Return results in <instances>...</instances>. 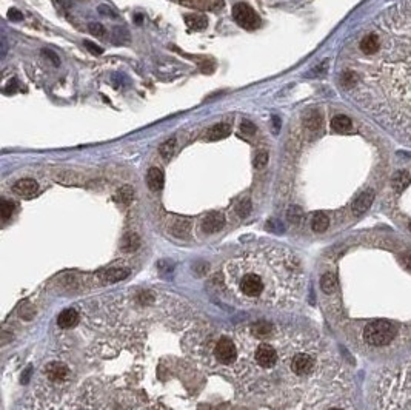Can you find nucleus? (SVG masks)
<instances>
[{
	"label": "nucleus",
	"mask_w": 411,
	"mask_h": 410,
	"mask_svg": "<svg viewBox=\"0 0 411 410\" xmlns=\"http://www.w3.org/2000/svg\"><path fill=\"white\" fill-rule=\"evenodd\" d=\"M331 128L336 131V133H345L351 128V120L348 116L345 114H338L333 117L331 120Z\"/></svg>",
	"instance_id": "nucleus-22"
},
{
	"label": "nucleus",
	"mask_w": 411,
	"mask_h": 410,
	"mask_svg": "<svg viewBox=\"0 0 411 410\" xmlns=\"http://www.w3.org/2000/svg\"><path fill=\"white\" fill-rule=\"evenodd\" d=\"M403 262H405V266L408 267V269H411V253H408V255H405L403 258Z\"/></svg>",
	"instance_id": "nucleus-39"
},
{
	"label": "nucleus",
	"mask_w": 411,
	"mask_h": 410,
	"mask_svg": "<svg viewBox=\"0 0 411 410\" xmlns=\"http://www.w3.org/2000/svg\"><path fill=\"white\" fill-rule=\"evenodd\" d=\"M85 48H87L90 53L96 54V56L104 54V48H102V46H99V45H96V43H93V42H90V40H87V42H85Z\"/></svg>",
	"instance_id": "nucleus-35"
},
{
	"label": "nucleus",
	"mask_w": 411,
	"mask_h": 410,
	"mask_svg": "<svg viewBox=\"0 0 411 410\" xmlns=\"http://www.w3.org/2000/svg\"><path fill=\"white\" fill-rule=\"evenodd\" d=\"M379 405L380 410H411V359L383 375Z\"/></svg>",
	"instance_id": "nucleus-5"
},
{
	"label": "nucleus",
	"mask_w": 411,
	"mask_h": 410,
	"mask_svg": "<svg viewBox=\"0 0 411 410\" xmlns=\"http://www.w3.org/2000/svg\"><path fill=\"white\" fill-rule=\"evenodd\" d=\"M8 19H10V20H22V19H23V14H22L20 11H17V10H10V13H8Z\"/></svg>",
	"instance_id": "nucleus-38"
},
{
	"label": "nucleus",
	"mask_w": 411,
	"mask_h": 410,
	"mask_svg": "<svg viewBox=\"0 0 411 410\" xmlns=\"http://www.w3.org/2000/svg\"><path fill=\"white\" fill-rule=\"evenodd\" d=\"M202 341L196 346L197 359L211 370L231 373L240 358V341L236 333H216L200 336Z\"/></svg>",
	"instance_id": "nucleus-4"
},
{
	"label": "nucleus",
	"mask_w": 411,
	"mask_h": 410,
	"mask_svg": "<svg viewBox=\"0 0 411 410\" xmlns=\"http://www.w3.org/2000/svg\"><path fill=\"white\" fill-rule=\"evenodd\" d=\"M176 151H177V139L176 137L167 139L165 142L160 145V148H159V153H160V156H162L163 160L173 159V156L176 154Z\"/></svg>",
	"instance_id": "nucleus-21"
},
{
	"label": "nucleus",
	"mask_w": 411,
	"mask_h": 410,
	"mask_svg": "<svg viewBox=\"0 0 411 410\" xmlns=\"http://www.w3.org/2000/svg\"><path fill=\"white\" fill-rule=\"evenodd\" d=\"M133 199H134V190H133V187H130V185H123V187H120V188L117 190V193H116V201L120 202V204H123V205L131 204Z\"/></svg>",
	"instance_id": "nucleus-25"
},
{
	"label": "nucleus",
	"mask_w": 411,
	"mask_h": 410,
	"mask_svg": "<svg viewBox=\"0 0 411 410\" xmlns=\"http://www.w3.org/2000/svg\"><path fill=\"white\" fill-rule=\"evenodd\" d=\"M287 219H288L291 224L299 225V224L302 222V219H303V213H302V210H300L299 207L293 205V207H290L288 211H287Z\"/></svg>",
	"instance_id": "nucleus-30"
},
{
	"label": "nucleus",
	"mask_w": 411,
	"mask_h": 410,
	"mask_svg": "<svg viewBox=\"0 0 411 410\" xmlns=\"http://www.w3.org/2000/svg\"><path fill=\"white\" fill-rule=\"evenodd\" d=\"M42 54L45 56V57H48V59H51L53 60V63L57 66L59 63H60V59H59V56L54 53V51H51V50H48V48H45V50H42Z\"/></svg>",
	"instance_id": "nucleus-36"
},
{
	"label": "nucleus",
	"mask_w": 411,
	"mask_h": 410,
	"mask_svg": "<svg viewBox=\"0 0 411 410\" xmlns=\"http://www.w3.org/2000/svg\"><path fill=\"white\" fill-rule=\"evenodd\" d=\"M139 245H140V239L136 233H128L125 234L123 240H122V249L125 252H134L139 249Z\"/></svg>",
	"instance_id": "nucleus-26"
},
{
	"label": "nucleus",
	"mask_w": 411,
	"mask_h": 410,
	"mask_svg": "<svg viewBox=\"0 0 411 410\" xmlns=\"http://www.w3.org/2000/svg\"><path fill=\"white\" fill-rule=\"evenodd\" d=\"M104 276H105V279L108 282H117V281H122L123 278L128 276V270H125V269H111Z\"/></svg>",
	"instance_id": "nucleus-28"
},
{
	"label": "nucleus",
	"mask_w": 411,
	"mask_h": 410,
	"mask_svg": "<svg viewBox=\"0 0 411 410\" xmlns=\"http://www.w3.org/2000/svg\"><path fill=\"white\" fill-rule=\"evenodd\" d=\"M191 231V222L188 219L176 218L170 224V233L174 234L176 237H187Z\"/></svg>",
	"instance_id": "nucleus-17"
},
{
	"label": "nucleus",
	"mask_w": 411,
	"mask_h": 410,
	"mask_svg": "<svg viewBox=\"0 0 411 410\" xmlns=\"http://www.w3.org/2000/svg\"><path fill=\"white\" fill-rule=\"evenodd\" d=\"M88 31L93 34V36H97V37H104L105 36V28H104V25L102 23H97V22H91L90 25H88Z\"/></svg>",
	"instance_id": "nucleus-33"
},
{
	"label": "nucleus",
	"mask_w": 411,
	"mask_h": 410,
	"mask_svg": "<svg viewBox=\"0 0 411 410\" xmlns=\"http://www.w3.org/2000/svg\"><path fill=\"white\" fill-rule=\"evenodd\" d=\"M256 131H258V128H256V125L251 122V120H243L242 122V125H240V134L242 136H248V137H251V136H254L256 134Z\"/></svg>",
	"instance_id": "nucleus-32"
},
{
	"label": "nucleus",
	"mask_w": 411,
	"mask_h": 410,
	"mask_svg": "<svg viewBox=\"0 0 411 410\" xmlns=\"http://www.w3.org/2000/svg\"><path fill=\"white\" fill-rule=\"evenodd\" d=\"M409 231H411V222H409Z\"/></svg>",
	"instance_id": "nucleus-40"
},
{
	"label": "nucleus",
	"mask_w": 411,
	"mask_h": 410,
	"mask_svg": "<svg viewBox=\"0 0 411 410\" xmlns=\"http://www.w3.org/2000/svg\"><path fill=\"white\" fill-rule=\"evenodd\" d=\"M336 287H338V281H336V276L333 273H325L320 278V288L325 293L330 295V293L336 292Z\"/></svg>",
	"instance_id": "nucleus-24"
},
{
	"label": "nucleus",
	"mask_w": 411,
	"mask_h": 410,
	"mask_svg": "<svg viewBox=\"0 0 411 410\" xmlns=\"http://www.w3.org/2000/svg\"><path fill=\"white\" fill-rule=\"evenodd\" d=\"M394 327L390 322L385 321H376L371 322L365 327L364 330V340L370 344V346H385L388 344L393 338H394Z\"/></svg>",
	"instance_id": "nucleus-7"
},
{
	"label": "nucleus",
	"mask_w": 411,
	"mask_h": 410,
	"mask_svg": "<svg viewBox=\"0 0 411 410\" xmlns=\"http://www.w3.org/2000/svg\"><path fill=\"white\" fill-rule=\"evenodd\" d=\"M322 125H323V117L317 110H310L303 114V127L306 133L317 136L322 131Z\"/></svg>",
	"instance_id": "nucleus-11"
},
{
	"label": "nucleus",
	"mask_w": 411,
	"mask_h": 410,
	"mask_svg": "<svg viewBox=\"0 0 411 410\" xmlns=\"http://www.w3.org/2000/svg\"><path fill=\"white\" fill-rule=\"evenodd\" d=\"M236 211H237V214H239L240 218H246V216L250 214V211H251V201H250V199H242V201L237 204Z\"/></svg>",
	"instance_id": "nucleus-31"
},
{
	"label": "nucleus",
	"mask_w": 411,
	"mask_h": 410,
	"mask_svg": "<svg viewBox=\"0 0 411 410\" xmlns=\"http://www.w3.org/2000/svg\"><path fill=\"white\" fill-rule=\"evenodd\" d=\"M163 182H165V176H163V172L157 167H152L148 170L146 173V185L149 187V190L152 191H160L163 188Z\"/></svg>",
	"instance_id": "nucleus-14"
},
{
	"label": "nucleus",
	"mask_w": 411,
	"mask_h": 410,
	"mask_svg": "<svg viewBox=\"0 0 411 410\" xmlns=\"http://www.w3.org/2000/svg\"><path fill=\"white\" fill-rule=\"evenodd\" d=\"M14 213V204L11 201L2 199L0 202V216H2V221H8Z\"/></svg>",
	"instance_id": "nucleus-29"
},
{
	"label": "nucleus",
	"mask_w": 411,
	"mask_h": 410,
	"mask_svg": "<svg viewBox=\"0 0 411 410\" xmlns=\"http://www.w3.org/2000/svg\"><path fill=\"white\" fill-rule=\"evenodd\" d=\"M303 272L287 249L265 245L229 259L222 270L223 293L234 302L253 308H280L300 296Z\"/></svg>",
	"instance_id": "nucleus-2"
},
{
	"label": "nucleus",
	"mask_w": 411,
	"mask_h": 410,
	"mask_svg": "<svg viewBox=\"0 0 411 410\" xmlns=\"http://www.w3.org/2000/svg\"><path fill=\"white\" fill-rule=\"evenodd\" d=\"M223 225H225V216L219 211L208 213L202 219V230L205 233H217L223 228Z\"/></svg>",
	"instance_id": "nucleus-12"
},
{
	"label": "nucleus",
	"mask_w": 411,
	"mask_h": 410,
	"mask_svg": "<svg viewBox=\"0 0 411 410\" xmlns=\"http://www.w3.org/2000/svg\"><path fill=\"white\" fill-rule=\"evenodd\" d=\"M277 344L280 352L277 376L285 385L296 389L316 385L333 367L330 353L314 336L279 327Z\"/></svg>",
	"instance_id": "nucleus-3"
},
{
	"label": "nucleus",
	"mask_w": 411,
	"mask_h": 410,
	"mask_svg": "<svg viewBox=\"0 0 411 410\" xmlns=\"http://www.w3.org/2000/svg\"><path fill=\"white\" fill-rule=\"evenodd\" d=\"M79 318L80 316H79V311L75 308H66L59 315L57 322L62 329H69V327H74L79 322Z\"/></svg>",
	"instance_id": "nucleus-18"
},
{
	"label": "nucleus",
	"mask_w": 411,
	"mask_h": 410,
	"mask_svg": "<svg viewBox=\"0 0 411 410\" xmlns=\"http://www.w3.org/2000/svg\"><path fill=\"white\" fill-rule=\"evenodd\" d=\"M54 4L62 10H71L72 8V0H54Z\"/></svg>",
	"instance_id": "nucleus-37"
},
{
	"label": "nucleus",
	"mask_w": 411,
	"mask_h": 410,
	"mask_svg": "<svg viewBox=\"0 0 411 410\" xmlns=\"http://www.w3.org/2000/svg\"><path fill=\"white\" fill-rule=\"evenodd\" d=\"M373 199H374L373 191H365V193H362L361 196H357V198H356V201H354V202H353V205H351L353 213H354L356 216H359V214L365 213V211H367V210L371 207Z\"/></svg>",
	"instance_id": "nucleus-16"
},
{
	"label": "nucleus",
	"mask_w": 411,
	"mask_h": 410,
	"mask_svg": "<svg viewBox=\"0 0 411 410\" xmlns=\"http://www.w3.org/2000/svg\"><path fill=\"white\" fill-rule=\"evenodd\" d=\"M328 225H330V219L325 213H316L311 219V228L316 231V233H323Z\"/></svg>",
	"instance_id": "nucleus-23"
},
{
	"label": "nucleus",
	"mask_w": 411,
	"mask_h": 410,
	"mask_svg": "<svg viewBox=\"0 0 411 410\" xmlns=\"http://www.w3.org/2000/svg\"><path fill=\"white\" fill-rule=\"evenodd\" d=\"M13 190H14L19 196H22V198H33V196L37 195V191H39V184H37V181L27 178V179H20V181H17V182L14 184Z\"/></svg>",
	"instance_id": "nucleus-13"
},
{
	"label": "nucleus",
	"mask_w": 411,
	"mask_h": 410,
	"mask_svg": "<svg viewBox=\"0 0 411 410\" xmlns=\"http://www.w3.org/2000/svg\"><path fill=\"white\" fill-rule=\"evenodd\" d=\"M233 19L236 20V23L243 28V30H248V31H253V30H258L262 23L259 14L250 7L243 2L240 4H236L233 7Z\"/></svg>",
	"instance_id": "nucleus-8"
},
{
	"label": "nucleus",
	"mask_w": 411,
	"mask_h": 410,
	"mask_svg": "<svg viewBox=\"0 0 411 410\" xmlns=\"http://www.w3.org/2000/svg\"><path fill=\"white\" fill-rule=\"evenodd\" d=\"M231 134V127L226 122H219L216 125H213L208 131H207V140L216 142L220 139H225Z\"/></svg>",
	"instance_id": "nucleus-15"
},
{
	"label": "nucleus",
	"mask_w": 411,
	"mask_h": 410,
	"mask_svg": "<svg viewBox=\"0 0 411 410\" xmlns=\"http://www.w3.org/2000/svg\"><path fill=\"white\" fill-rule=\"evenodd\" d=\"M114 34H119V36H114L116 42H128L130 40V33L123 28H116Z\"/></svg>",
	"instance_id": "nucleus-34"
},
{
	"label": "nucleus",
	"mask_w": 411,
	"mask_h": 410,
	"mask_svg": "<svg viewBox=\"0 0 411 410\" xmlns=\"http://www.w3.org/2000/svg\"><path fill=\"white\" fill-rule=\"evenodd\" d=\"M308 410H353V408L350 407V402L341 396L325 395L319 398Z\"/></svg>",
	"instance_id": "nucleus-10"
},
{
	"label": "nucleus",
	"mask_w": 411,
	"mask_h": 410,
	"mask_svg": "<svg viewBox=\"0 0 411 410\" xmlns=\"http://www.w3.org/2000/svg\"><path fill=\"white\" fill-rule=\"evenodd\" d=\"M379 48L364 56L353 99L400 142L411 145V0L374 20Z\"/></svg>",
	"instance_id": "nucleus-1"
},
{
	"label": "nucleus",
	"mask_w": 411,
	"mask_h": 410,
	"mask_svg": "<svg viewBox=\"0 0 411 410\" xmlns=\"http://www.w3.org/2000/svg\"><path fill=\"white\" fill-rule=\"evenodd\" d=\"M409 184H411V176H409V173L405 172V170L396 172L394 176H393V179H391V185H393L394 191H397V193L403 191Z\"/></svg>",
	"instance_id": "nucleus-20"
},
{
	"label": "nucleus",
	"mask_w": 411,
	"mask_h": 410,
	"mask_svg": "<svg viewBox=\"0 0 411 410\" xmlns=\"http://www.w3.org/2000/svg\"><path fill=\"white\" fill-rule=\"evenodd\" d=\"M45 378L53 384V385H62V384H66L68 378H69V369L60 363V361H53V363H48L45 366Z\"/></svg>",
	"instance_id": "nucleus-9"
},
{
	"label": "nucleus",
	"mask_w": 411,
	"mask_h": 410,
	"mask_svg": "<svg viewBox=\"0 0 411 410\" xmlns=\"http://www.w3.org/2000/svg\"><path fill=\"white\" fill-rule=\"evenodd\" d=\"M268 159H270L268 151H265V150H259V151H256V154L253 156V165H254V168H256V170H262L264 167H267Z\"/></svg>",
	"instance_id": "nucleus-27"
},
{
	"label": "nucleus",
	"mask_w": 411,
	"mask_h": 410,
	"mask_svg": "<svg viewBox=\"0 0 411 410\" xmlns=\"http://www.w3.org/2000/svg\"><path fill=\"white\" fill-rule=\"evenodd\" d=\"M185 23H187L191 30L202 31V30H205L207 25H208V17H207L205 14H200V13L187 14V16H185Z\"/></svg>",
	"instance_id": "nucleus-19"
},
{
	"label": "nucleus",
	"mask_w": 411,
	"mask_h": 410,
	"mask_svg": "<svg viewBox=\"0 0 411 410\" xmlns=\"http://www.w3.org/2000/svg\"><path fill=\"white\" fill-rule=\"evenodd\" d=\"M34 410H114L113 405L94 395L91 389L75 392H45Z\"/></svg>",
	"instance_id": "nucleus-6"
}]
</instances>
